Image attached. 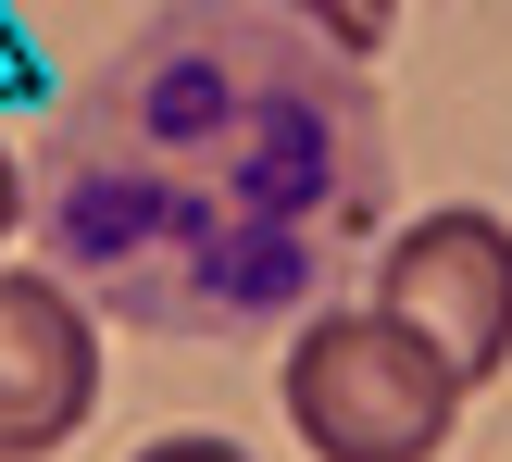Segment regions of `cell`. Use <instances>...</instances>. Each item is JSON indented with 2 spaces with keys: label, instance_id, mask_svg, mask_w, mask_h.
Wrapping results in <instances>:
<instances>
[{
  "label": "cell",
  "instance_id": "6",
  "mask_svg": "<svg viewBox=\"0 0 512 462\" xmlns=\"http://www.w3.org/2000/svg\"><path fill=\"white\" fill-rule=\"evenodd\" d=\"M138 462H250L238 438H163V450H138Z\"/></svg>",
  "mask_w": 512,
  "mask_h": 462
},
{
  "label": "cell",
  "instance_id": "5",
  "mask_svg": "<svg viewBox=\"0 0 512 462\" xmlns=\"http://www.w3.org/2000/svg\"><path fill=\"white\" fill-rule=\"evenodd\" d=\"M275 13H300L313 38H338L350 63H375V50H388V25H400V0H275Z\"/></svg>",
  "mask_w": 512,
  "mask_h": 462
},
{
  "label": "cell",
  "instance_id": "1",
  "mask_svg": "<svg viewBox=\"0 0 512 462\" xmlns=\"http://www.w3.org/2000/svg\"><path fill=\"white\" fill-rule=\"evenodd\" d=\"M375 200L388 125L350 50L275 0H175L50 138V275L163 338H250L363 250Z\"/></svg>",
  "mask_w": 512,
  "mask_h": 462
},
{
  "label": "cell",
  "instance_id": "4",
  "mask_svg": "<svg viewBox=\"0 0 512 462\" xmlns=\"http://www.w3.org/2000/svg\"><path fill=\"white\" fill-rule=\"evenodd\" d=\"M100 400V313L63 275H0V462H38Z\"/></svg>",
  "mask_w": 512,
  "mask_h": 462
},
{
  "label": "cell",
  "instance_id": "2",
  "mask_svg": "<svg viewBox=\"0 0 512 462\" xmlns=\"http://www.w3.org/2000/svg\"><path fill=\"white\" fill-rule=\"evenodd\" d=\"M463 375L413 338L400 313H313L288 338V425L313 462H438Z\"/></svg>",
  "mask_w": 512,
  "mask_h": 462
},
{
  "label": "cell",
  "instance_id": "3",
  "mask_svg": "<svg viewBox=\"0 0 512 462\" xmlns=\"http://www.w3.org/2000/svg\"><path fill=\"white\" fill-rule=\"evenodd\" d=\"M375 313H400L450 375H463V388H475V375H500V363H512V225L475 213V200L400 225L388 263H375Z\"/></svg>",
  "mask_w": 512,
  "mask_h": 462
},
{
  "label": "cell",
  "instance_id": "7",
  "mask_svg": "<svg viewBox=\"0 0 512 462\" xmlns=\"http://www.w3.org/2000/svg\"><path fill=\"white\" fill-rule=\"evenodd\" d=\"M0 238H13V150H0Z\"/></svg>",
  "mask_w": 512,
  "mask_h": 462
}]
</instances>
